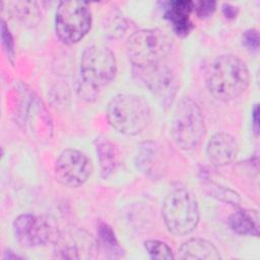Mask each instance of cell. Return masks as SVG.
Listing matches in <instances>:
<instances>
[{"mask_svg":"<svg viewBox=\"0 0 260 260\" xmlns=\"http://www.w3.org/2000/svg\"><path fill=\"white\" fill-rule=\"evenodd\" d=\"M55 177L62 185L76 188L83 185L92 173L90 159L77 149H65L55 162Z\"/></svg>","mask_w":260,"mask_h":260,"instance_id":"cell-9","label":"cell"},{"mask_svg":"<svg viewBox=\"0 0 260 260\" xmlns=\"http://www.w3.org/2000/svg\"><path fill=\"white\" fill-rule=\"evenodd\" d=\"M215 5L216 3L213 1L193 2V11H195V13L201 18L207 17L214 11Z\"/></svg>","mask_w":260,"mask_h":260,"instance_id":"cell-20","label":"cell"},{"mask_svg":"<svg viewBox=\"0 0 260 260\" xmlns=\"http://www.w3.org/2000/svg\"><path fill=\"white\" fill-rule=\"evenodd\" d=\"M204 132V118L197 103L190 98L181 99L172 126L176 144L184 150L194 149L201 142Z\"/></svg>","mask_w":260,"mask_h":260,"instance_id":"cell-6","label":"cell"},{"mask_svg":"<svg viewBox=\"0 0 260 260\" xmlns=\"http://www.w3.org/2000/svg\"><path fill=\"white\" fill-rule=\"evenodd\" d=\"M144 247L151 259L171 260L175 258L172 249L161 241L147 240L144 242Z\"/></svg>","mask_w":260,"mask_h":260,"instance_id":"cell-18","label":"cell"},{"mask_svg":"<svg viewBox=\"0 0 260 260\" xmlns=\"http://www.w3.org/2000/svg\"><path fill=\"white\" fill-rule=\"evenodd\" d=\"M96 155L100 162L101 176L108 179L116 171L119 164V151L115 144L108 139H101L95 145Z\"/></svg>","mask_w":260,"mask_h":260,"instance_id":"cell-15","label":"cell"},{"mask_svg":"<svg viewBox=\"0 0 260 260\" xmlns=\"http://www.w3.org/2000/svg\"><path fill=\"white\" fill-rule=\"evenodd\" d=\"M161 215L167 229L176 236L192 233L199 222V207L194 195L183 187L171 190L162 203Z\"/></svg>","mask_w":260,"mask_h":260,"instance_id":"cell-4","label":"cell"},{"mask_svg":"<svg viewBox=\"0 0 260 260\" xmlns=\"http://www.w3.org/2000/svg\"><path fill=\"white\" fill-rule=\"evenodd\" d=\"M11 13L24 24H37L41 19V10L35 1L11 2Z\"/></svg>","mask_w":260,"mask_h":260,"instance_id":"cell-17","label":"cell"},{"mask_svg":"<svg viewBox=\"0 0 260 260\" xmlns=\"http://www.w3.org/2000/svg\"><path fill=\"white\" fill-rule=\"evenodd\" d=\"M239 151L238 142L234 136L226 132L214 134L208 141L206 154L212 165L222 167L232 164Z\"/></svg>","mask_w":260,"mask_h":260,"instance_id":"cell-11","label":"cell"},{"mask_svg":"<svg viewBox=\"0 0 260 260\" xmlns=\"http://www.w3.org/2000/svg\"><path fill=\"white\" fill-rule=\"evenodd\" d=\"M180 259L192 260H218L217 248L209 241L201 238H192L181 245L178 251Z\"/></svg>","mask_w":260,"mask_h":260,"instance_id":"cell-12","label":"cell"},{"mask_svg":"<svg viewBox=\"0 0 260 260\" xmlns=\"http://www.w3.org/2000/svg\"><path fill=\"white\" fill-rule=\"evenodd\" d=\"M249 81L250 74L246 63L232 54L215 57L205 72V84L208 91L223 102L240 96L247 89Z\"/></svg>","mask_w":260,"mask_h":260,"instance_id":"cell-1","label":"cell"},{"mask_svg":"<svg viewBox=\"0 0 260 260\" xmlns=\"http://www.w3.org/2000/svg\"><path fill=\"white\" fill-rule=\"evenodd\" d=\"M252 116L254 117V119H253V122H254V129H255V131L257 132V131H258V107H257V105L254 107V111H253Z\"/></svg>","mask_w":260,"mask_h":260,"instance_id":"cell-23","label":"cell"},{"mask_svg":"<svg viewBox=\"0 0 260 260\" xmlns=\"http://www.w3.org/2000/svg\"><path fill=\"white\" fill-rule=\"evenodd\" d=\"M191 11H193V1H173L169 3L166 17L172 21L177 35L184 37L191 30Z\"/></svg>","mask_w":260,"mask_h":260,"instance_id":"cell-14","label":"cell"},{"mask_svg":"<svg viewBox=\"0 0 260 260\" xmlns=\"http://www.w3.org/2000/svg\"><path fill=\"white\" fill-rule=\"evenodd\" d=\"M243 44L250 51H257L259 48V34L256 29L246 30L243 35Z\"/></svg>","mask_w":260,"mask_h":260,"instance_id":"cell-21","label":"cell"},{"mask_svg":"<svg viewBox=\"0 0 260 260\" xmlns=\"http://www.w3.org/2000/svg\"><path fill=\"white\" fill-rule=\"evenodd\" d=\"M172 38L158 28L140 29L132 34L126 43L129 61L136 68L160 63L171 52Z\"/></svg>","mask_w":260,"mask_h":260,"instance_id":"cell-5","label":"cell"},{"mask_svg":"<svg viewBox=\"0 0 260 260\" xmlns=\"http://www.w3.org/2000/svg\"><path fill=\"white\" fill-rule=\"evenodd\" d=\"M224 7H226V8H223V12L226 17H235L236 16L237 11L234 6H231L230 4H225Z\"/></svg>","mask_w":260,"mask_h":260,"instance_id":"cell-22","label":"cell"},{"mask_svg":"<svg viewBox=\"0 0 260 260\" xmlns=\"http://www.w3.org/2000/svg\"><path fill=\"white\" fill-rule=\"evenodd\" d=\"M117 73L114 53L102 45H91L82 53L80 59L79 93L86 101H93L99 90L109 84Z\"/></svg>","mask_w":260,"mask_h":260,"instance_id":"cell-2","label":"cell"},{"mask_svg":"<svg viewBox=\"0 0 260 260\" xmlns=\"http://www.w3.org/2000/svg\"><path fill=\"white\" fill-rule=\"evenodd\" d=\"M91 12L88 3L83 1H62L59 3L55 17V30L65 44L79 42L90 29Z\"/></svg>","mask_w":260,"mask_h":260,"instance_id":"cell-7","label":"cell"},{"mask_svg":"<svg viewBox=\"0 0 260 260\" xmlns=\"http://www.w3.org/2000/svg\"><path fill=\"white\" fill-rule=\"evenodd\" d=\"M89 244L85 238L80 241L72 233H61L54 240V254L59 259H79L82 258L81 251L89 249Z\"/></svg>","mask_w":260,"mask_h":260,"instance_id":"cell-13","label":"cell"},{"mask_svg":"<svg viewBox=\"0 0 260 260\" xmlns=\"http://www.w3.org/2000/svg\"><path fill=\"white\" fill-rule=\"evenodd\" d=\"M137 69L139 76L160 105L165 108L171 106L179 86L176 74L160 63Z\"/></svg>","mask_w":260,"mask_h":260,"instance_id":"cell-10","label":"cell"},{"mask_svg":"<svg viewBox=\"0 0 260 260\" xmlns=\"http://www.w3.org/2000/svg\"><path fill=\"white\" fill-rule=\"evenodd\" d=\"M229 223L232 230L237 234L255 237L259 235L258 215L256 211L237 210L230 216Z\"/></svg>","mask_w":260,"mask_h":260,"instance_id":"cell-16","label":"cell"},{"mask_svg":"<svg viewBox=\"0 0 260 260\" xmlns=\"http://www.w3.org/2000/svg\"><path fill=\"white\" fill-rule=\"evenodd\" d=\"M108 123L125 135H136L151 121L148 103L139 95L119 93L109 102L106 112Z\"/></svg>","mask_w":260,"mask_h":260,"instance_id":"cell-3","label":"cell"},{"mask_svg":"<svg viewBox=\"0 0 260 260\" xmlns=\"http://www.w3.org/2000/svg\"><path fill=\"white\" fill-rule=\"evenodd\" d=\"M13 233L16 241L26 248L44 246L58 235L49 218L31 213H22L15 218Z\"/></svg>","mask_w":260,"mask_h":260,"instance_id":"cell-8","label":"cell"},{"mask_svg":"<svg viewBox=\"0 0 260 260\" xmlns=\"http://www.w3.org/2000/svg\"><path fill=\"white\" fill-rule=\"evenodd\" d=\"M99 235H100L99 237L101 239V244L106 249L111 250V253L113 254V256H115L116 254L121 253V248L118 245V242L115 238V235H114V233H113V231L110 226L103 223L99 228Z\"/></svg>","mask_w":260,"mask_h":260,"instance_id":"cell-19","label":"cell"}]
</instances>
